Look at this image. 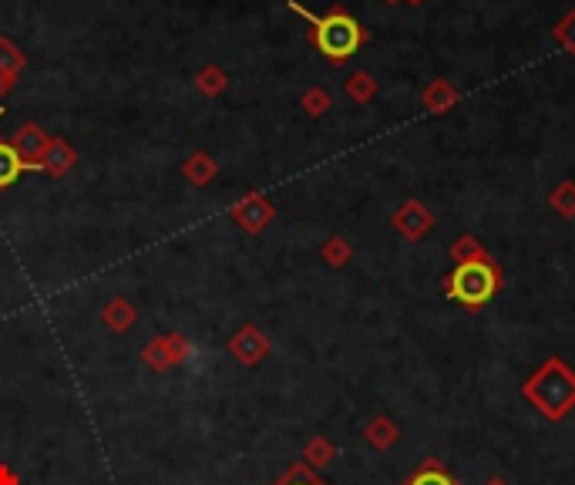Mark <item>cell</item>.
<instances>
[{"label": "cell", "mask_w": 575, "mask_h": 485, "mask_svg": "<svg viewBox=\"0 0 575 485\" xmlns=\"http://www.w3.org/2000/svg\"><path fill=\"white\" fill-rule=\"evenodd\" d=\"M290 7L310 21L313 44H317V51L323 54V58L347 61V58H354V54L360 51V44H364V27H360L347 11H330L327 17H317V14L306 11V7L296 4V0H290Z\"/></svg>", "instance_id": "obj_1"}, {"label": "cell", "mask_w": 575, "mask_h": 485, "mask_svg": "<svg viewBox=\"0 0 575 485\" xmlns=\"http://www.w3.org/2000/svg\"><path fill=\"white\" fill-rule=\"evenodd\" d=\"M495 290H498V270L488 260H465L448 277V297L465 307L488 304L495 297Z\"/></svg>", "instance_id": "obj_2"}, {"label": "cell", "mask_w": 575, "mask_h": 485, "mask_svg": "<svg viewBox=\"0 0 575 485\" xmlns=\"http://www.w3.org/2000/svg\"><path fill=\"white\" fill-rule=\"evenodd\" d=\"M24 169H41V166H37V162H24L21 152H17L14 145L0 142V189L14 186V182L21 179Z\"/></svg>", "instance_id": "obj_3"}, {"label": "cell", "mask_w": 575, "mask_h": 485, "mask_svg": "<svg viewBox=\"0 0 575 485\" xmlns=\"http://www.w3.org/2000/svg\"><path fill=\"white\" fill-rule=\"evenodd\" d=\"M411 485H454L451 475H444L441 469H424V472H417Z\"/></svg>", "instance_id": "obj_4"}, {"label": "cell", "mask_w": 575, "mask_h": 485, "mask_svg": "<svg viewBox=\"0 0 575 485\" xmlns=\"http://www.w3.org/2000/svg\"><path fill=\"white\" fill-rule=\"evenodd\" d=\"M276 485H323V482L317 479V475L306 472V469H293L283 482H276Z\"/></svg>", "instance_id": "obj_5"}, {"label": "cell", "mask_w": 575, "mask_h": 485, "mask_svg": "<svg viewBox=\"0 0 575 485\" xmlns=\"http://www.w3.org/2000/svg\"><path fill=\"white\" fill-rule=\"evenodd\" d=\"M559 41H562L569 51H575V14H572L569 21H565V24L559 27Z\"/></svg>", "instance_id": "obj_6"}]
</instances>
